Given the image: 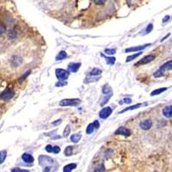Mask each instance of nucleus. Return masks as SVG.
Wrapping results in <instances>:
<instances>
[{
	"label": "nucleus",
	"mask_w": 172,
	"mask_h": 172,
	"mask_svg": "<svg viewBox=\"0 0 172 172\" xmlns=\"http://www.w3.org/2000/svg\"><path fill=\"white\" fill-rule=\"evenodd\" d=\"M171 69H172V59L171 60L167 61V62L165 63L163 65H161V67H160L157 71L154 72L153 76H154L155 78H160V77H162V76L164 75V73H165L166 71H168V70H171Z\"/></svg>",
	"instance_id": "f257e3e1"
},
{
	"label": "nucleus",
	"mask_w": 172,
	"mask_h": 172,
	"mask_svg": "<svg viewBox=\"0 0 172 172\" xmlns=\"http://www.w3.org/2000/svg\"><path fill=\"white\" fill-rule=\"evenodd\" d=\"M55 75L57 77V78L59 79V81H65L70 75V71H65L64 69H56L55 70Z\"/></svg>",
	"instance_id": "f03ea898"
},
{
	"label": "nucleus",
	"mask_w": 172,
	"mask_h": 172,
	"mask_svg": "<svg viewBox=\"0 0 172 172\" xmlns=\"http://www.w3.org/2000/svg\"><path fill=\"white\" fill-rule=\"evenodd\" d=\"M80 103H81V100H79V99H63L59 102V105L62 107L78 106Z\"/></svg>",
	"instance_id": "7ed1b4c3"
},
{
	"label": "nucleus",
	"mask_w": 172,
	"mask_h": 172,
	"mask_svg": "<svg viewBox=\"0 0 172 172\" xmlns=\"http://www.w3.org/2000/svg\"><path fill=\"white\" fill-rule=\"evenodd\" d=\"M38 159H39V165L41 166H45L46 165H52L54 163V160L51 157L45 156V155H40Z\"/></svg>",
	"instance_id": "20e7f679"
},
{
	"label": "nucleus",
	"mask_w": 172,
	"mask_h": 172,
	"mask_svg": "<svg viewBox=\"0 0 172 172\" xmlns=\"http://www.w3.org/2000/svg\"><path fill=\"white\" fill-rule=\"evenodd\" d=\"M14 96H15V91L13 90H11V89H6L4 91L2 92L0 97L3 101H8V100H10L11 98H13Z\"/></svg>",
	"instance_id": "39448f33"
},
{
	"label": "nucleus",
	"mask_w": 172,
	"mask_h": 172,
	"mask_svg": "<svg viewBox=\"0 0 172 172\" xmlns=\"http://www.w3.org/2000/svg\"><path fill=\"white\" fill-rule=\"evenodd\" d=\"M112 112H113V110H112V109H111L110 107H105V108H103V109L99 112V117H100L101 119L105 120V119H107L109 116L111 115Z\"/></svg>",
	"instance_id": "423d86ee"
},
{
	"label": "nucleus",
	"mask_w": 172,
	"mask_h": 172,
	"mask_svg": "<svg viewBox=\"0 0 172 172\" xmlns=\"http://www.w3.org/2000/svg\"><path fill=\"white\" fill-rule=\"evenodd\" d=\"M154 59H155V56H154V55H146V56H145L143 59H141L140 61H138L134 65L139 66V65H146V64H148V63H150L151 61H152Z\"/></svg>",
	"instance_id": "0eeeda50"
},
{
	"label": "nucleus",
	"mask_w": 172,
	"mask_h": 172,
	"mask_svg": "<svg viewBox=\"0 0 172 172\" xmlns=\"http://www.w3.org/2000/svg\"><path fill=\"white\" fill-rule=\"evenodd\" d=\"M151 44H145L142 46H137V47H128L125 50V53H131V52H138V51H142L143 49L146 48L147 47H149Z\"/></svg>",
	"instance_id": "6e6552de"
},
{
	"label": "nucleus",
	"mask_w": 172,
	"mask_h": 172,
	"mask_svg": "<svg viewBox=\"0 0 172 172\" xmlns=\"http://www.w3.org/2000/svg\"><path fill=\"white\" fill-rule=\"evenodd\" d=\"M81 66V63H75V62H71L70 64H68L67 65V69L70 72H77L78 71V69Z\"/></svg>",
	"instance_id": "1a4fd4ad"
},
{
	"label": "nucleus",
	"mask_w": 172,
	"mask_h": 172,
	"mask_svg": "<svg viewBox=\"0 0 172 172\" xmlns=\"http://www.w3.org/2000/svg\"><path fill=\"white\" fill-rule=\"evenodd\" d=\"M115 134L118 135H125V136H129L131 134V131L129 129H127V127H120L115 133Z\"/></svg>",
	"instance_id": "9d476101"
},
{
	"label": "nucleus",
	"mask_w": 172,
	"mask_h": 172,
	"mask_svg": "<svg viewBox=\"0 0 172 172\" xmlns=\"http://www.w3.org/2000/svg\"><path fill=\"white\" fill-rule=\"evenodd\" d=\"M152 122L150 120H146L140 123V127L143 130H149L152 127Z\"/></svg>",
	"instance_id": "9b49d317"
},
{
	"label": "nucleus",
	"mask_w": 172,
	"mask_h": 172,
	"mask_svg": "<svg viewBox=\"0 0 172 172\" xmlns=\"http://www.w3.org/2000/svg\"><path fill=\"white\" fill-rule=\"evenodd\" d=\"M162 113H163V115H164V116H165V117H166V118H171L172 117V105L165 107V108L163 109Z\"/></svg>",
	"instance_id": "f8f14e48"
},
{
	"label": "nucleus",
	"mask_w": 172,
	"mask_h": 172,
	"mask_svg": "<svg viewBox=\"0 0 172 172\" xmlns=\"http://www.w3.org/2000/svg\"><path fill=\"white\" fill-rule=\"evenodd\" d=\"M22 159L24 162L28 163V164H32V163L34 162V158H33V156L30 155L29 153H23V154L22 155Z\"/></svg>",
	"instance_id": "ddd939ff"
},
{
	"label": "nucleus",
	"mask_w": 172,
	"mask_h": 172,
	"mask_svg": "<svg viewBox=\"0 0 172 172\" xmlns=\"http://www.w3.org/2000/svg\"><path fill=\"white\" fill-rule=\"evenodd\" d=\"M103 93L104 95H113V90L108 84H106L103 86Z\"/></svg>",
	"instance_id": "4468645a"
},
{
	"label": "nucleus",
	"mask_w": 172,
	"mask_h": 172,
	"mask_svg": "<svg viewBox=\"0 0 172 172\" xmlns=\"http://www.w3.org/2000/svg\"><path fill=\"white\" fill-rule=\"evenodd\" d=\"M142 105H143L142 103H137V104H135V105H133V106L127 107V108H126V109H122L121 111H120V112H119V114H122V113H124V112H127V111H129V110H134V109H139V108H140Z\"/></svg>",
	"instance_id": "2eb2a0df"
},
{
	"label": "nucleus",
	"mask_w": 172,
	"mask_h": 172,
	"mask_svg": "<svg viewBox=\"0 0 172 172\" xmlns=\"http://www.w3.org/2000/svg\"><path fill=\"white\" fill-rule=\"evenodd\" d=\"M101 56L102 57H103L104 59H105V60H106V62H107V64L108 65H114L115 63V57H107V56H105L103 53H101Z\"/></svg>",
	"instance_id": "dca6fc26"
},
{
	"label": "nucleus",
	"mask_w": 172,
	"mask_h": 172,
	"mask_svg": "<svg viewBox=\"0 0 172 172\" xmlns=\"http://www.w3.org/2000/svg\"><path fill=\"white\" fill-rule=\"evenodd\" d=\"M76 167H77L76 164H69L63 168V172H71L74 169H76Z\"/></svg>",
	"instance_id": "f3484780"
},
{
	"label": "nucleus",
	"mask_w": 172,
	"mask_h": 172,
	"mask_svg": "<svg viewBox=\"0 0 172 172\" xmlns=\"http://www.w3.org/2000/svg\"><path fill=\"white\" fill-rule=\"evenodd\" d=\"M66 57H67V53H66L65 51H60V52H59V53L57 54V56H56L55 59H56L57 61H59V60L65 59Z\"/></svg>",
	"instance_id": "a211bd4d"
},
{
	"label": "nucleus",
	"mask_w": 172,
	"mask_h": 172,
	"mask_svg": "<svg viewBox=\"0 0 172 172\" xmlns=\"http://www.w3.org/2000/svg\"><path fill=\"white\" fill-rule=\"evenodd\" d=\"M167 90V88H159V89H157V90H154L152 93H151V96H158L161 93H163L164 91H166Z\"/></svg>",
	"instance_id": "6ab92c4d"
},
{
	"label": "nucleus",
	"mask_w": 172,
	"mask_h": 172,
	"mask_svg": "<svg viewBox=\"0 0 172 172\" xmlns=\"http://www.w3.org/2000/svg\"><path fill=\"white\" fill-rule=\"evenodd\" d=\"M81 134L78 133V134H72L71 136V142H73V143H78L79 140H80V139H81Z\"/></svg>",
	"instance_id": "aec40b11"
},
{
	"label": "nucleus",
	"mask_w": 172,
	"mask_h": 172,
	"mask_svg": "<svg viewBox=\"0 0 172 172\" xmlns=\"http://www.w3.org/2000/svg\"><path fill=\"white\" fill-rule=\"evenodd\" d=\"M57 170V166L55 165H48L43 169V172H55Z\"/></svg>",
	"instance_id": "412c9836"
},
{
	"label": "nucleus",
	"mask_w": 172,
	"mask_h": 172,
	"mask_svg": "<svg viewBox=\"0 0 172 172\" xmlns=\"http://www.w3.org/2000/svg\"><path fill=\"white\" fill-rule=\"evenodd\" d=\"M95 129H96V127H95L94 123H90V124L88 125V127L86 128V134H91L94 132Z\"/></svg>",
	"instance_id": "4be33fe9"
},
{
	"label": "nucleus",
	"mask_w": 172,
	"mask_h": 172,
	"mask_svg": "<svg viewBox=\"0 0 172 172\" xmlns=\"http://www.w3.org/2000/svg\"><path fill=\"white\" fill-rule=\"evenodd\" d=\"M102 72H103V71H102L101 69H99V68H94V69H92V70L90 71V76H98V75H100Z\"/></svg>",
	"instance_id": "5701e85b"
},
{
	"label": "nucleus",
	"mask_w": 172,
	"mask_h": 172,
	"mask_svg": "<svg viewBox=\"0 0 172 172\" xmlns=\"http://www.w3.org/2000/svg\"><path fill=\"white\" fill-rule=\"evenodd\" d=\"M141 54H142V52H140V53H138L132 54V55H130V56H128V57L127 58L126 61H127V62H129V61H131V60H134V59L138 58V57H139V56H140Z\"/></svg>",
	"instance_id": "b1692460"
},
{
	"label": "nucleus",
	"mask_w": 172,
	"mask_h": 172,
	"mask_svg": "<svg viewBox=\"0 0 172 172\" xmlns=\"http://www.w3.org/2000/svg\"><path fill=\"white\" fill-rule=\"evenodd\" d=\"M73 147L72 146H67L65 150V156H71L72 155Z\"/></svg>",
	"instance_id": "393cba45"
},
{
	"label": "nucleus",
	"mask_w": 172,
	"mask_h": 172,
	"mask_svg": "<svg viewBox=\"0 0 172 172\" xmlns=\"http://www.w3.org/2000/svg\"><path fill=\"white\" fill-rule=\"evenodd\" d=\"M70 132H71V127H70V126H69V125H67V126L65 127V130H64L63 136H64V137H67V136L69 135Z\"/></svg>",
	"instance_id": "a878e982"
},
{
	"label": "nucleus",
	"mask_w": 172,
	"mask_h": 172,
	"mask_svg": "<svg viewBox=\"0 0 172 172\" xmlns=\"http://www.w3.org/2000/svg\"><path fill=\"white\" fill-rule=\"evenodd\" d=\"M6 155H7V152L5 151V150H3V151H1V152H0V156H1V164H3V162H4V159H5V158H6Z\"/></svg>",
	"instance_id": "bb28decb"
},
{
	"label": "nucleus",
	"mask_w": 172,
	"mask_h": 172,
	"mask_svg": "<svg viewBox=\"0 0 172 172\" xmlns=\"http://www.w3.org/2000/svg\"><path fill=\"white\" fill-rule=\"evenodd\" d=\"M113 95H107L104 98H103V102L101 103V106H103V105H105L108 102H109V99Z\"/></svg>",
	"instance_id": "cd10ccee"
},
{
	"label": "nucleus",
	"mask_w": 172,
	"mask_h": 172,
	"mask_svg": "<svg viewBox=\"0 0 172 172\" xmlns=\"http://www.w3.org/2000/svg\"><path fill=\"white\" fill-rule=\"evenodd\" d=\"M115 52H116V50H115V49H109V48H107V49H105V50H104V53H105L106 54H109V55L115 54Z\"/></svg>",
	"instance_id": "c85d7f7f"
},
{
	"label": "nucleus",
	"mask_w": 172,
	"mask_h": 172,
	"mask_svg": "<svg viewBox=\"0 0 172 172\" xmlns=\"http://www.w3.org/2000/svg\"><path fill=\"white\" fill-rule=\"evenodd\" d=\"M30 72H31V71H30V70H29V71H26V72H25V74H24V75H23L22 78H19V82H22V81H23V80L26 78V77H27L28 75H29V74H30Z\"/></svg>",
	"instance_id": "c756f323"
},
{
	"label": "nucleus",
	"mask_w": 172,
	"mask_h": 172,
	"mask_svg": "<svg viewBox=\"0 0 172 172\" xmlns=\"http://www.w3.org/2000/svg\"><path fill=\"white\" fill-rule=\"evenodd\" d=\"M67 84V83L65 82V81H59L56 84H55V86L56 87H61V86H64V85H66Z\"/></svg>",
	"instance_id": "7c9ffc66"
},
{
	"label": "nucleus",
	"mask_w": 172,
	"mask_h": 172,
	"mask_svg": "<svg viewBox=\"0 0 172 172\" xmlns=\"http://www.w3.org/2000/svg\"><path fill=\"white\" fill-rule=\"evenodd\" d=\"M152 28H153V25H152V23H150L148 26H147V28H146V34H149L152 30Z\"/></svg>",
	"instance_id": "2f4dec72"
},
{
	"label": "nucleus",
	"mask_w": 172,
	"mask_h": 172,
	"mask_svg": "<svg viewBox=\"0 0 172 172\" xmlns=\"http://www.w3.org/2000/svg\"><path fill=\"white\" fill-rule=\"evenodd\" d=\"M121 103H127V104H129V103H132V99H131V98H128V97H126V98L122 99V102H121Z\"/></svg>",
	"instance_id": "473e14b6"
},
{
	"label": "nucleus",
	"mask_w": 172,
	"mask_h": 172,
	"mask_svg": "<svg viewBox=\"0 0 172 172\" xmlns=\"http://www.w3.org/2000/svg\"><path fill=\"white\" fill-rule=\"evenodd\" d=\"M59 152H60V148H59L58 146H53V153L57 154V153H59Z\"/></svg>",
	"instance_id": "72a5a7b5"
},
{
	"label": "nucleus",
	"mask_w": 172,
	"mask_h": 172,
	"mask_svg": "<svg viewBox=\"0 0 172 172\" xmlns=\"http://www.w3.org/2000/svg\"><path fill=\"white\" fill-rule=\"evenodd\" d=\"M104 171V166L103 165H99L96 169V172H103Z\"/></svg>",
	"instance_id": "f704fd0d"
},
{
	"label": "nucleus",
	"mask_w": 172,
	"mask_h": 172,
	"mask_svg": "<svg viewBox=\"0 0 172 172\" xmlns=\"http://www.w3.org/2000/svg\"><path fill=\"white\" fill-rule=\"evenodd\" d=\"M53 146H51V145H47V146H46V151L47 152H53Z\"/></svg>",
	"instance_id": "c9c22d12"
},
{
	"label": "nucleus",
	"mask_w": 172,
	"mask_h": 172,
	"mask_svg": "<svg viewBox=\"0 0 172 172\" xmlns=\"http://www.w3.org/2000/svg\"><path fill=\"white\" fill-rule=\"evenodd\" d=\"M94 1L96 4H103L106 2V0H94Z\"/></svg>",
	"instance_id": "e433bc0d"
},
{
	"label": "nucleus",
	"mask_w": 172,
	"mask_h": 172,
	"mask_svg": "<svg viewBox=\"0 0 172 172\" xmlns=\"http://www.w3.org/2000/svg\"><path fill=\"white\" fill-rule=\"evenodd\" d=\"M93 123H94V125H95V127H96V129H98V128L100 127V123H99L98 121H95Z\"/></svg>",
	"instance_id": "4c0bfd02"
},
{
	"label": "nucleus",
	"mask_w": 172,
	"mask_h": 172,
	"mask_svg": "<svg viewBox=\"0 0 172 172\" xmlns=\"http://www.w3.org/2000/svg\"><path fill=\"white\" fill-rule=\"evenodd\" d=\"M61 121H62V120H61V119H59V120H58L57 121H54V122H53V125H54V126H58L59 124H60V123H61Z\"/></svg>",
	"instance_id": "58836bf2"
},
{
	"label": "nucleus",
	"mask_w": 172,
	"mask_h": 172,
	"mask_svg": "<svg viewBox=\"0 0 172 172\" xmlns=\"http://www.w3.org/2000/svg\"><path fill=\"white\" fill-rule=\"evenodd\" d=\"M4 31H5V28L3 24H1V34H3Z\"/></svg>",
	"instance_id": "ea45409f"
},
{
	"label": "nucleus",
	"mask_w": 172,
	"mask_h": 172,
	"mask_svg": "<svg viewBox=\"0 0 172 172\" xmlns=\"http://www.w3.org/2000/svg\"><path fill=\"white\" fill-rule=\"evenodd\" d=\"M20 170H21V169H18V168H14V169H12V170H11V171L10 172H20Z\"/></svg>",
	"instance_id": "a19ab883"
},
{
	"label": "nucleus",
	"mask_w": 172,
	"mask_h": 172,
	"mask_svg": "<svg viewBox=\"0 0 172 172\" xmlns=\"http://www.w3.org/2000/svg\"><path fill=\"white\" fill-rule=\"evenodd\" d=\"M170 19V16H166L164 19H163V22H167L168 20Z\"/></svg>",
	"instance_id": "79ce46f5"
},
{
	"label": "nucleus",
	"mask_w": 172,
	"mask_h": 172,
	"mask_svg": "<svg viewBox=\"0 0 172 172\" xmlns=\"http://www.w3.org/2000/svg\"><path fill=\"white\" fill-rule=\"evenodd\" d=\"M170 35H171V34H168L167 35H165V37H164V38H163V39L161 40V41H164V40H165V39H167V38H168V37H169Z\"/></svg>",
	"instance_id": "37998d69"
}]
</instances>
